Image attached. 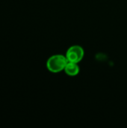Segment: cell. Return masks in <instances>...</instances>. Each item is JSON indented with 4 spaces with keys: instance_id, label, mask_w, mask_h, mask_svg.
Instances as JSON below:
<instances>
[{
    "instance_id": "3",
    "label": "cell",
    "mask_w": 127,
    "mask_h": 128,
    "mask_svg": "<svg viewBox=\"0 0 127 128\" xmlns=\"http://www.w3.org/2000/svg\"><path fill=\"white\" fill-rule=\"evenodd\" d=\"M64 71L67 76H77L80 72V68L79 66V63L67 62L64 69Z\"/></svg>"
},
{
    "instance_id": "1",
    "label": "cell",
    "mask_w": 127,
    "mask_h": 128,
    "mask_svg": "<svg viewBox=\"0 0 127 128\" xmlns=\"http://www.w3.org/2000/svg\"><path fill=\"white\" fill-rule=\"evenodd\" d=\"M67 62L65 56L60 54L53 55L48 58L46 62V68L52 73H59L64 70Z\"/></svg>"
},
{
    "instance_id": "2",
    "label": "cell",
    "mask_w": 127,
    "mask_h": 128,
    "mask_svg": "<svg viewBox=\"0 0 127 128\" xmlns=\"http://www.w3.org/2000/svg\"><path fill=\"white\" fill-rule=\"evenodd\" d=\"M85 56V50L81 46L73 45L71 46L66 52V58L68 62L79 63L80 62Z\"/></svg>"
}]
</instances>
